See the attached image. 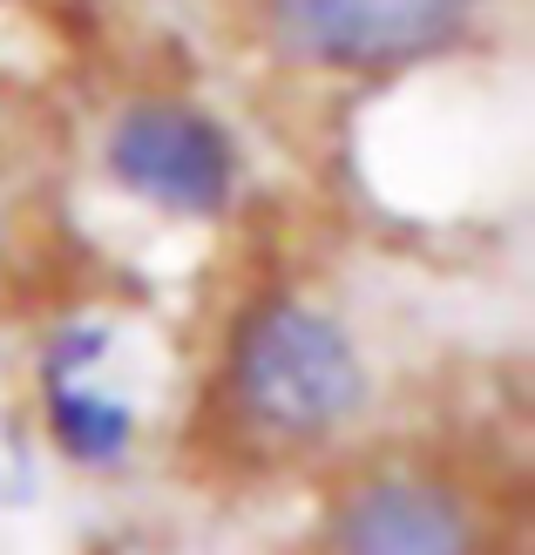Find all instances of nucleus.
Wrapping results in <instances>:
<instances>
[{"instance_id":"1","label":"nucleus","mask_w":535,"mask_h":555,"mask_svg":"<svg viewBox=\"0 0 535 555\" xmlns=\"http://www.w3.org/2000/svg\"><path fill=\"white\" fill-rule=\"evenodd\" d=\"M224 400L258 440L313 448L366 406V359L326 305L271 292L258 305H244V319L231 325Z\"/></svg>"},{"instance_id":"2","label":"nucleus","mask_w":535,"mask_h":555,"mask_svg":"<svg viewBox=\"0 0 535 555\" xmlns=\"http://www.w3.org/2000/svg\"><path fill=\"white\" fill-rule=\"evenodd\" d=\"M265 35L326 75H400L474 35L482 0H258Z\"/></svg>"},{"instance_id":"3","label":"nucleus","mask_w":535,"mask_h":555,"mask_svg":"<svg viewBox=\"0 0 535 555\" xmlns=\"http://www.w3.org/2000/svg\"><path fill=\"white\" fill-rule=\"evenodd\" d=\"M109 177L170 217H224L238 197V150L204 108L143 95L109 129Z\"/></svg>"},{"instance_id":"4","label":"nucleus","mask_w":535,"mask_h":555,"mask_svg":"<svg viewBox=\"0 0 535 555\" xmlns=\"http://www.w3.org/2000/svg\"><path fill=\"white\" fill-rule=\"evenodd\" d=\"M332 555H482L468 494L420 467H380L340 494L326 529Z\"/></svg>"},{"instance_id":"5","label":"nucleus","mask_w":535,"mask_h":555,"mask_svg":"<svg viewBox=\"0 0 535 555\" xmlns=\"http://www.w3.org/2000/svg\"><path fill=\"white\" fill-rule=\"evenodd\" d=\"M102 359H109V332L102 325H68L54 332V346L41 352V400H48V427L62 440V454L81 467H116L136 440V413L116 386H102Z\"/></svg>"},{"instance_id":"6","label":"nucleus","mask_w":535,"mask_h":555,"mask_svg":"<svg viewBox=\"0 0 535 555\" xmlns=\"http://www.w3.org/2000/svg\"><path fill=\"white\" fill-rule=\"evenodd\" d=\"M35 494V448H27V434L0 413V502H27Z\"/></svg>"}]
</instances>
